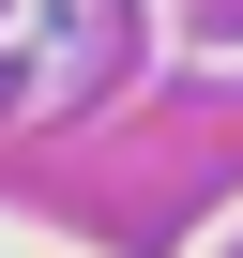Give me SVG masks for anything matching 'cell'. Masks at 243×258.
<instances>
[]
</instances>
